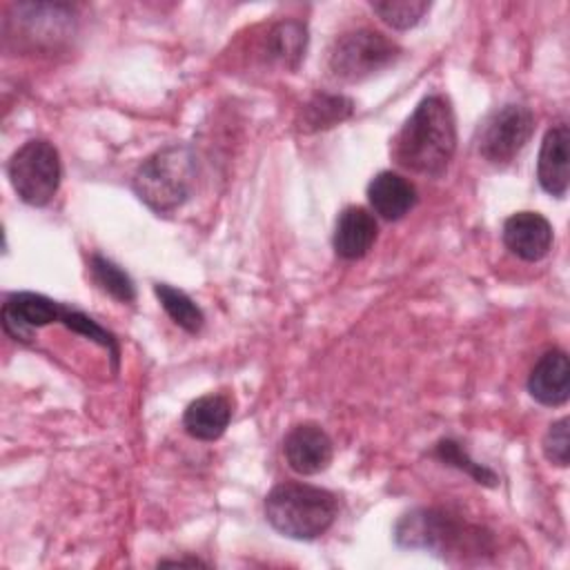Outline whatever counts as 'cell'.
I'll use <instances>...</instances> for the list:
<instances>
[{"mask_svg": "<svg viewBox=\"0 0 570 570\" xmlns=\"http://www.w3.org/2000/svg\"><path fill=\"white\" fill-rule=\"evenodd\" d=\"M534 131V114L523 105L494 109L479 129V154L492 165L512 163Z\"/></svg>", "mask_w": 570, "mask_h": 570, "instance_id": "cell-7", "label": "cell"}, {"mask_svg": "<svg viewBox=\"0 0 570 570\" xmlns=\"http://www.w3.org/2000/svg\"><path fill=\"white\" fill-rule=\"evenodd\" d=\"M372 11L392 29H410L421 22L428 13L430 2L425 0H381L370 4Z\"/></svg>", "mask_w": 570, "mask_h": 570, "instance_id": "cell-20", "label": "cell"}, {"mask_svg": "<svg viewBox=\"0 0 570 570\" xmlns=\"http://www.w3.org/2000/svg\"><path fill=\"white\" fill-rule=\"evenodd\" d=\"M305 45H307L305 24L296 20H285L274 24L267 31L265 58L285 69H296L305 56Z\"/></svg>", "mask_w": 570, "mask_h": 570, "instance_id": "cell-16", "label": "cell"}, {"mask_svg": "<svg viewBox=\"0 0 570 570\" xmlns=\"http://www.w3.org/2000/svg\"><path fill=\"white\" fill-rule=\"evenodd\" d=\"M394 539L401 548L428 550L441 557L463 554V550L479 548L481 543L476 528L436 508H419L403 514L394 528Z\"/></svg>", "mask_w": 570, "mask_h": 570, "instance_id": "cell-4", "label": "cell"}, {"mask_svg": "<svg viewBox=\"0 0 570 570\" xmlns=\"http://www.w3.org/2000/svg\"><path fill=\"white\" fill-rule=\"evenodd\" d=\"M568 158H570V129L566 122L554 125L546 131L539 163H537V178L539 185L554 198H563L568 194Z\"/></svg>", "mask_w": 570, "mask_h": 570, "instance_id": "cell-11", "label": "cell"}, {"mask_svg": "<svg viewBox=\"0 0 570 570\" xmlns=\"http://www.w3.org/2000/svg\"><path fill=\"white\" fill-rule=\"evenodd\" d=\"M376 218L365 207H345L334 227V252L345 261L363 258L376 240Z\"/></svg>", "mask_w": 570, "mask_h": 570, "instance_id": "cell-13", "label": "cell"}, {"mask_svg": "<svg viewBox=\"0 0 570 570\" xmlns=\"http://www.w3.org/2000/svg\"><path fill=\"white\" fill-rule=\"evenodd\" d=\"M62 309L65 305L45 294L13 292L7 296L2 305V327L11 338L29 343L33 338L36 327L60 323Z\"/></svg>", "mask_w": 570, "mask_h": 570, "instance_id": "cell-8", "label": "cell"}, {"mask_svg": "<svg viewBox=\"0 0 570 570\" xmlns=\"http://www.w3.org/2000/svg\"><path fill=\"white\" fill-rule=\"evenodd\" d=\"M7 176L22 203L31 207H45L51 203L60 187V154L49 140H27L9 158Z\"/></svg>", "mask_w": 570, "mask_h": 570, "instance_id": "cell-6", "label": "cell"}, {"mask_svg": "<svg viewBox=\"0 0 570 570\" xmlns=\"http://www.w3.org/2000/svg\"><path fill=\"white\" fill-rule=\"evenodd\" d=\"M503 243L521 261H541L552 247V225L537 212H517L503 223Z\"/></svg>", "mask_w": 570, "mask_h": 570, "instance_id": "cell-10", "label": "cell"}, {"mask_svg": "<svg viewBox=\"0 0 570 570\" xmlns=\"http://www.w3.org/2000/svg\"><path fill=\"white\" fill-rule=\"evenodd\" d=\"M89 269H91V278L94 283L107 292L109 296H114L116 301L120 303H131L136 298V287H134V281L129 278V274L116 265L114 261L100 256V254H94L91 256V263H89Z\"/></svg>", "mask_w": 570, "mask_h": 570, "instance_id": "cell-19", "label": "cell"}, {"mask_svg": "<svg viewBox=\"0 0 570 570\" xmlns=\"http://www.w3.org/2000/svg\"><path fill=\"white\" fill-rule=\"evenodd\" d=\"M543 454L550 463L566 468L570 461V434H568V419H559L550 423L543 436Z\"/></svg>", "mask_w": 570, "mask_h": 570, "instance_id": "cell-23", "label": "cell"}, {"mask_svg": "<svg viewBox=\"0 0 570 570\" xmlns=\"http://www.w3.org/2000/svg\"><path fill=\"white\" fill-rule=\"evenodd\" d=\"M60 323H62L65 327H69L71 332H76V334H80V336H87V338L100 343L102 347H107L109 354H111L114 367L118 365V354H120V352H118V343H116L114 334L107 332L105 327H100L91 316H87V314L80 312V309H71V307L65 305Z\"/></svg>", "mask_w": 570, "mask_h": 570, "instance_id": "cell-22", "label": "cell"}, {"mask_svg": "<svg viewBox=\"0 0 570 570\" xmlns=\"http://www.w3.org/2000/svg\"><path fill=\"white\" fill-rule=\"evenodd\" d=\"M232 421V403L223 394H205L191 401L183 414V428L198 441H216Z\"/></svg>", "mask_w": 570, "mask_h": 570, "instance_id": "cell-15", "label": "cell"}, {"mask_svg": "<svg viewBox=\"0 0 570 570\" xmlns=\"http://www.w3.org/2000/svg\"><path fill=\"white\" fill-rule=\"evenodd\" d=\"M528 392L541 405H563L570 396V363L563 350L546 352L528 376Z\"/></svg>", "mask_w": 570, "mask_h": 570, "instance_id": "cell-12", "label": "cell"}, {"mask_svg": "<svg viewBox=\"0 0 570 570\" xmlns=\"http://www.w3.org/2000/svg\"><path fill=\"white\" fill-rule=\"evenodd\" d=\"M283 454L294 472L309 476L323 472L332 463L334 445L321 425L301 423L287 432L283 441Z\"/></svg>", "mask_w": 570, "mask_h": 570, "instance_id": "cell-9", "label": "cell"}, {"mask_svg": "<svg viewBox=\"0 0 570 570\" xmlns=\"http://www.w3.org/2000/svg\"><path fill=\"white\" fill-rule=\"evenodd\" d=\"M158 566H207V563L200 559H165Z\"/></svg>", "mask_w": 570, "mask_h": 570, "instance_id": "cell-24", "label": "cell"}, {"mask_svg": "<svg viewBox=\"0 0 570 570\" xmlns=\"http://www.w3.org/2000/svg\"><path fill=\"white\" fill-rule=\"evenodd\" d=\"M196 156L187 145H167L147 156L134 174L136 196L156 214L176 212L194 191Z\"/></svg>", "mask_w": 570, "mask_h": 570, "instance_id": "cell-3", "label": "cell"}, {"mask_svg": "<svg viewBox=\"0 0 570 570\" xmlns=\"http://www.w3.org/2000/svg\"><path fill=\"white\" fill-rule=\"evenodd\" d=\"M154 294L158 296L163 309L167 312V316L178 325L183 327L185 332L189 334H198L205 325V316L200 312V307L183 292V289H176L167 283H156L154 285Z\"/></svg>", "mask_w": 570, "mask_h": 570, "instance_id": "cell-18", "label": "cell"}, {"mask_svg": "<svg viewBox=\"0 0 570 570\" xmlns=\"http://www.w3.org/2000/svg\"><path fill=\"white\" fill-rule=\"evenodd\" d=\"M352 100L341 94H316L301 114V129L303 131H318L334 127L352 116Z\"/></svg>", "mask_w": 570, "mask_h": 570, "instance_id": "cell-17", "label": "cell"}, {"mask_svg": "<svg viewBox=\"0 0 570 570\" xmlns=\"http://www.w3.org/2000/svg\"><path fill=\"white\" fill-rule=\"evenodd\" d=\"M338 514V501L330 490L307 483H281L265 497L267 523L298 541L325 534Z\"/></svg>", "mask_w": 570, "mask_h": 570, "instance_id": "cell-2", "label": "cell"}, {"mask_svg": "<svg viewBox=\"0 0 570 570\" xmlns=\"http://www.w3.org/2000/svg\"><path fill=\"white\" fill-rule=\"evenodd\" d=\"M401 56V47L381 31L374 29H354L341 33L327 53V67L334 78L343 82L365 80L390 65Z\"/></svg>", "mask_w": 570, "mask_h": 570, "instance_id": "cell-5", "label": "cell"}, {"mask_svg": "<svg viewBox=\"0 0 570 570\" xmlns=\"http://www.w3.org/2000/svg\"><path fill=\"white\" fill-rule=\"evenodd\" d=\"M367 200L374 214L385 220H399L410 214L419 200L416 187L396 171H379L367 185Z\"/></svg>", "mask_w": 570, "mask_h": 570, "instance_id": "cell-14", "label": "cell"}, {"mask_svg": "<svg viewBox=\"0 0 570 570\" xmlns=\"http://www.w3.org/2000/svg\"><path fill=\"white\" fill-rule=\"evenodd\" d=\"M434 456H436L439 461L448 463V465H454V468L468 472L476 483H483V485H490V488L497 485V474H494L490 468H485V465L472 461V459L468 456V452L461 448V443H456V441H452V439H441V441L434 445Z\"/></svg>", "mask_w": 570, "mask_h": 570, "instance_id": "cell-21", "label": "cell"}, {"mask_svg": "<svg viewBox=\"0 0 570 570\" xmlns=\"http://www.w3.org/2000/svg\"><path fill=\"white\" fill-rule=\"evenodd\" d=\"M456 151V120L445 96L423 98L392 140V158L399 167L441 176Z\"/></svg>", "mask_w": 570, "mask_h": 570, "instance_id": "cell-1", "label": "cell"}]
</instances>
